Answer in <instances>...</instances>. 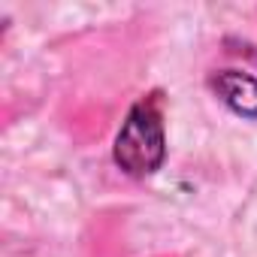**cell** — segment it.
<instances>
[{
  "instance_id": "2",
  "label": "cell",
  "mask_w": 257,
  "mask_h": 257,
  "mask_svg": "<svg viewBox=\"0 0 257 257\" xmlns=\"http://www.w3.org/2000/svg\"><path fill=\"white\" fill-rule=\"evenodd\" d=\"M215 94L242 118H257V79L239 70H224L212 79Z\"/></svg>"
},
{
  "instance_id": "1",
  "label": "cell",
  "mask_w": 257,
  "mask_h": 257,
  "mask_svg": "<svg viewBox=\"0 0 257 257\" xmlns=\"http://www.w3.org/2000/svg\"><path fill=\"white\" fill-rule=\"evenodd\" d=\"M167 158L164 124L155 103H137L115 137V164L127 176H152Z\"/></svg>"
}]
</instances>
